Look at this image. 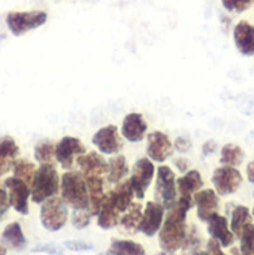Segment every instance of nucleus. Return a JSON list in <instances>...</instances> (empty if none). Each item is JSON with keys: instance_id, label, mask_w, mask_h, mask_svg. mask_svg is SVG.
I'll return each instance as SVG.
<instances>
[{"instance_id": "f257e3e1", "label": "nucleus", "mask_w": 254, "mask_h": 255, "mask_svg": "<svg viewBox=\"0 0 254 255\" xmlns=\"http://www.w3.org/2000/svg\"><path fill=\"white\" fill-rule=\"evenodd\" d=\"M192 208L193 200L180 197L177 199L175 205L168 209L169 212L159 230V245L163 251L174 254L178 250H181L187 233L186 217Z\"/></svg>"}, {"instance_id": "f03ea898", "label": "nucleus", "mask_w": 254, "mask_h": 255, "mask_svg": "<svg viewBox=\"0 0 254 255\" xmlns=\"http://www.w3.org/2000/svg\"><path fill=\"white\" fill-rule=\"evenodd\" d=\"M61 199L72 209H88L87 184L81 172L67 170L60 179Z\"/></svg>"}, {"instance_id": "7ed1b4c3", "label": "nucleus", "mask_w": 254, "mask_h": 255, "mask_svg": "<svg viewBox=\"0 0 254 255\" xmlns=\"http://www.w3.org/2000/svg\"><path fill=\"white\" fill-rule=\"evenodd\" d=\"M60 190V176L54 164H40L30 185V197L34 203H42L54 197Z\"/></svg>"}, {"instance_id": "20e7f679", "label": "nucleus", "mask_w": 254, "mask_h": 255, "mask_svg": "<svg viewBox=\"0 0 254 255\" xmlns=\"http://www.w3.org/2000/svg\"><path fill=\"white\" fill-rule=\"evenodd\" d=\"M6 27L13 36H22L48 21L45 10H13L6 15Z\"/></svg>"}, {"instance_id": "39448f33", "label": "nucleus", "mask_w": 254, "mask_h": 255, "mask_svg": "<svg viewBox=\"0 0 254 255\" xmlns=\"http://www.w3.org/2000/svg\"><path fill=\"white\" fill-rule=\"evenodd\" d=\"M69 211L67 205L61 197H49L42 202L40 206V223L48 232H58L67 223Z\"/></svg>"}, {"instance_id": "423d86ee", "label": "nucleus", "mask_w": 254, "mask_h": 255, "mask_svg": "<svg viewBox=\"0 0 254 255\" xmlns=\"http://www.w3.org/2000/svg\"><path fill=\"white\" fill-rule=\"evenodd\" d=\"M178 191H177V178L174 170L169 166L157 167V179L154 188L156 202L160 203L165 209H169L175 205Z\"/></svg>"}, {"instance_id": "0eeeda50", "label": "nucleus", "mask_w": 254, "mask_h": 255, "mask_svg": "<svg viewBox=\"0 0 254 255\" xmlns=\"http://www.w3.org/2000/svg\"><path fill=\"white\" fill-rule=\"evenodd\" d=\"M85 152L84 143L73 136H64L55 143V161L64 170H70L73 164H76V160Z\"/></svg>"}, {"instance_id": "6e6552de", "label": "nucleus", "mask_w": 254, "mask_h": 255, "mask_svg": "<svg viewBox=\"0 0 254 255\" xmlns=\"http://www.w3.org/2000/svg\"><path fill=\"white\" fill-rule=\"evenodd\" d=\"M213 185L214 191L219 196H231L240 190L243 185V175L238 167L231 166H220L213 173Z\"/></svg>"}, {"instance_id": "1a4fd4ad", "label": "nucleus", "mask_w": 254, "mask_h": 255, "mask_svg": "<svg viewBox=\"0 0 254 255\" xmlns=\"http://www.w3.org/2000/svg\"><path fill=\"white\" fill-rule=\"evenodd\" d=\"M154 175H156V167H154V163L148 157L147 158L145 157L139 158L133 164L129 182L132 185V190H133L135 196L139 200H142L145 197V191L148 190Z\"/></svg>"}, {"instance_id": "9d476101", "label": "nucleus", "mask_w": 254, "mask_h": 255, "mask_svg": "<svg viewBox=\"0 0 254 255\" xmlns=\"http://www.w3.org/2000/svg\"><path fill=\"white\" fill-rule=\"evenodd\" d=\"M91 142L97 148V151L100 154H105V155H117L121 152V149L124 146L120 130L114 124L99 128L93 134Z\"/></svg>"}, {"instance_id": "9b49d317", "label": "nucleus", "mask_w": 254, "mask_h": 255, "mask_svg": "<svg viewBox=\"0 0 254 255\" xmlns=\"http://www.w3.org/2000/svg\"><path fill=\"white\" fill-rule=\"evenodd\" d=\"M4 188L7 193L9 206L13 208L18 214L27 215L28 214L30 187L24 181H21L15 176H10L4 181Z\"/></svg>"}, {"instance_id": "f8f14e48", "label": "nucleus", "mask_w": 254, "mask_h": 255, "mask_svg": "<svg viewBox=\"0 0 254 255\" xmlns=\"http://www.w3.org/2000/svg\"><path fill=\"white\" fill-rule=\"evenodd\" d=\"M147 137V157L151 161L163 163L174 154V143L163 131H151Z\"/></svg>"}, {"instance_id": "ddd939ff", "label": "nucleus", "mask_w": 254, "mask_h": 255, "mask_svg": "<svg viewBox=\"0 0 254 255\" xmlns=\"http://www.w3.org/2000/svg\"><path fill=\"white\" fill-rule=\"evenodd\" d=\"M163 218H165V208L157 202H148L145 205V209L142 211V218L138 230L142 235L153 238L160 230L163 224Z\"/></svg>"}, {"instance_id": "4468645a", "label": "nucleus", "mask_w": 254, "mask_h": 255, "mask_svg": "<svg viewBox=\"0 0 254 255\" xmlns=\"http://www.w3.org/2000/svg\"><path fill=\"white\" fill-rule=\"evenodd\" d=\"M148 131L147 120L139 112H130L121 123V136L130 143H139L145 139Z\"/></svg>"}, {"instance_id": "2eb2a0df", "label": "nucleus", "mask_w": 254, "mask_h": 255, "mask_svg": "<svg viewBox=\"0 0 254 255\" xmlns=\"http://www.w3.org/2000/svg\"><path fill=\"white\" fill-rule=\"evenodd\" d=\"M207 226H208V233H210L211 239H216L222 245V248L232 247L235 236L231 232L229 221L226 217H223L217 212L207 220Z\"/></svg>"}, {"instance_id": "dca6fc26", "label": "nucleus", "mask_w": 254, "mask_h": 255, "mask_svg": "<svg viewBox=\"0 0 254 255\" xmlns=\"http://www.w3.org/2000/svg\"><path fill=\"white\" fill-rule=\"evenodd\" d=\"M76 164L84 178H88V176H105L106 178L108 161L103 158V155L100 152H96V151L85 152L76 160Z\"/></svg>"}, {"instance_id": "f3484780", "label": "nucleus", "mask_w": 254, "mask_h": 255, "mask_svg": "<svg viewBox=\"0 0 254 255\" xmlns=\"http://www.w3.org/2000/svg\"><path fill=\"white\" fill-rule=\"evenodd\" d=\"M234 43L237 49L246 55H254V25L247 19H241L234 27Z\"/></svg>"}, {"instance_id": "a211bd4d", "label": "nucleus", "mask_w": 254, "mask_h": 255, "mask_svg": "<svg viewBox=\"0 0 254 255\" xmlns=\"http://www.w3.org/2000/svg\"><path fill=\"white\" fill-rule=\"evenodd\" d=\"M193 205H196L198 218L202 223H207L211 215L219 212V194L211 188L199 190L193 196Z\"/></svg>"}, {"instance_id": "6ab92c4d", "label": "nucleus", "mask_w": 254, "mask_h": 255, "mask_svg": "<svg viewBox=\"0 0 254 255\" xmlns=\"http://www.w3.org/2000/svg\"><path fill=\"white\" fill-rule=\"evenodd\" d=\"M19 158V146L12 136L0 137V178L12 170L13 163Z\"/></svg>"}, {"instance_id": "aec40b11", "label": "nucleus", "mask_w": 254, "mask_h": 255, "mask_svg": "<svg viewBox=\"0 0 254 255\" xmlns=\"http://www.w3.org/2000/svg\"><path fill=\"white\" fill-rule=\"evenodd\" d=\"M202 187H204L202 175L199 173V170H195V169L187 170L181 178L177 179V191L180 197L187 199V200H193L195 193L202 190Z\"/></svg>"}, {"instance_id": "412c9836", "label": "nucleus", "mask_w": 254, "mask_h": 255, "mask_svg": "<svg viewBox=\"0 0 254 255\" xmlns=\"http://www.w3.org/2000/svg\"><path fill=\"white\" fill-rule=\"evenodd\" d=\"M133 190L129 181H121L117 184V187L108 193V197L111 199V202L114 203V206L123 214L132 203H133Z\"/></svg>"}, {"instance_id": "4be33fe9", "label": "nucleus", "mask_w": 254, "mask_h": 255, "mask_svg": "<svg viewBox=\"0 0 254 255\" xmlns=\"http://www.w3.org/2000/svg\"><path fill=\"white\" fill-rule=\"evenodd\" d=\"M120 215L121 212L114 206V203L111 202V199L105 197L99 212H97V224L100 229L103 230H109V229H114L120 224Z\"/></svg>"}, {"instance_id": "5701e85b", "label": "nucleus", "mask_w": 254, "mask_h": 255, "mask_svg": "<svg viewBox=\"0 0 254 255\" xmlns=\"http://www.w3.org/2000/svg\"><path fill=\"white\" fill-rule=\"evenodd\" d=\"M1 242L4 247H9L13 251H22L27 247V241L19 223H10L4 227L1 233Z\"/></svg>"}, {"instance_id": "b1692460", "label": "nucleus", "mask_w": 254, "mask_h": 255, "mask_svg": "<svg viewBox=\"0 0 254 255\" xmlns=\"http://www.w3.org/2000/svg\"><path fill=\"white\" fill-rule=\"evenodd\" d=\"M129 175V164L124 155H114L108 161V170H106V182L109 184H118L124 181V178Z\"/></svg>"}, {"instance_id": "393cba45", "label": "nucleus", "mask_w": 254, "mask_h": 255, "mask_svg": "<svg viewBox=\"0 0 254 255\" xmlns=\"http://www.w3.org/2000/svg\"><path fill=\"white\" fill-rule=\"evenodd\" d=\"M244 161V151L238 143H226L222 146L220 163L223 166L240 167Z\"/></svg>"}, {"instance_id": "a878e982", "label": "nucleus", "mask_w": 254, "mask_h": 255, "mask_svg": "<svg viewBox=\"0 0 254 255\" xmlns=\"http://www.w3.org/2000/svg\"><path fill=\"white\" fill-rule=\"evenodd\" d=\"M142 218V205L139 203H132L121 215H120V224L127 230V232H138L139 223Z\"/></svg>"}, {"instance_id": "bb28decb", "label": "nucleus", "mask_w": 254, "mask_h": 255, "mask_svg": "<svg viewBox=\"0 0 254 255\" xmlns=\"http://www.w3.org/2000/svg\"><path fill=\"white\" fill-rule=\"evenodd\" d=\"M252 220H253V215H252V212H250V209L247 206H243V205L237 206L234 209V212H232V220H231V224H229L231 232L234 233V236L240 238L243 229L249 223H252Z\"/></svg>"}, {"instance_id": "cd10ccee", "label": "nucleus", "mask_w": 254, "mask_h": 255, "mask_svg": "<svg viewBox=\"0 0 254 255\" xmlns=\"http://www.w3.org/2000/svg\"><path fill=\"white\" fill-rule=\"evenodd\" d=\"M34 160L39 164H54L55 161V143L52 140H40L34 146Z\"/></svg>"}, {"instance_id": "c85d7f7f", "label": "nucleus", "mask_w": 254, "mask_h": 255, "mask_svg": "<svg viewBox=\"0 0 254 255\" xmlns=\"http://www.w3.org/2000/svg\"><path fill=\"white\" fill-rule=\"evenodd\" d=\"M108 253L109 255H145V250L132 241H112Z\"/></svg>"}, {"instance_id": "c756f323", "label": "nucleus", "mask_w": 254, "mask_h": 255, "mask_svg": "<svg viewBox=\"0 0 254 255\" xmlns=\"http://www.w3.org/2000/svg\"><path fill=\"white\" fill-rule=\"evenodd\" d=\"M13 176L24 181L28 187L31 185V181H33V176H34V172H36V166L25 160V158H18L15 163H13Z\"/></svg>"}, {"instance_id": "7c9ffc66", "label": "nucleus", "mask_w": 254, "mask_h": 255, "mask_svg": "<svg viewBox=\"0 0 254 255\" xmlns=\"http://www.w3.org/2000/svg\"><path fill=\"white\" fill-rule=\"evenodd\" d=\"M240 253L241 255H254V224L249 223L240 235Z\"/></svg>"}, {"instance_id": "2f4dec72", "label": "nucleus", "mask_w": 254, "mask_h": 255, "mask_svg": "<svg viewBox=\"0 0 254 255\" xmlns=\"http://www.w3.org/2000/svg\"><path fill=\"white\" fill-rule=\"evenodd\" d=\"M199 247H201V235L198 233L196 227L192 226L190 230H187L186 233V239H184V244H183V250L187 253H192V255L195 254L196 251H199Z\"/></svg>"}, {"instance_id": "473e14b6", "label": "nucleus", "mask_w": 254, "mask_h": 255, "mask_svg": "<svg viewBox=\"0 0 254 255\" xmlns=\"http://www.w3.org/2000/svg\"><path fill=\"white\" fill-rule=\"evenodd\" d=\"M93 214L90 209H73L72 214V226L78 230H82L90 226Z\"/></svg>"}, {"instance_id": "72a5a7b5", "label": "nucleus", "mask_w": 254, "mask_h": 255, "mask_svg": "<svg viewBox=\"0 0 254 255\" xmlns=\"http://www.w3.org/2000/svg\"><path fill=\"white\" fill-rule=\"evenodd\" d=\"M254 3V0H222L223 7L231 12V13H241L246 12L252 4Z\"/></svg>"}, {"instance_id": "f704fd0d", "label": "nucleus", "mask_w": 254, "mask_h": 255, "mask_svg": "<svg viewBox=\"0 0 254 255\" xmlns=\"http://www.w3.org/2000/svg\"><path fill=\"white\" fill-rule=\"evenodd\" d=\"M64 247L70 251H75V253H82V251H91L94 250V247L88 242H84V241H67L64 242Z\"/></svg>"}, {"instance_id": "c9c22d12", "label": "nucleus", "mask_w": 254, "mask_h": 255, "mask_svg": "<svg viewBox=\"0 0 254 255\" xmlns=\"http://www.w3.org/2000/svg\"><path fill=\"white\" fill-rule=\"evenodd\" d=\"M172 143H174V149H175V151H178V152H181V154H184V152L190 151V148H192V142H190V139H189V137H186V136H180V137H177V139H175V142H172Z\"/></svg>"}, {"instance_id": "e433bc0d", "label": "nucleus", "mask_w": 254, "mask_h": 255, "mask_svg": "<svg viewBox=\"0 0 254 255\" xmlns=\"http://www.w3.org/2000/svg\"><path fill=\"white\" fill-rule=\"evenodd\" d=\"M33 253H45V254H51V255H61L63 251L61 248L52 245V244H43V245H39L36 248H33Z\"/></svg>"}, {"instance_id": "4c0bfd02", "label": "nucleus", "mask_w": 254, "mask_h": 255, "mask_svg": "<svg viewBox=\"0 0 254 255\" xmlns=\"http://www.w3.org/2000/svg\"><path fill=\"white\" fill-rule=\"evenodd\" d=\"M9 200H7V193H6V188H3L0 185V221L4 218L7 209H9Z\"/></svg>"}, {"instance_id": "58836bf2", "label": "nucleus", "mask_w": 254, "mask_h": 255, "mask_svg": "<svg viewBox=\"0 0 254 255\" xmlns=\"http://www.w3.org/2000/svg\"><path fill=\"white\" fill-rule=\"evenodd\" d=\"M208 255H226L222 251V245L216 241V239H210L208 244H207V251Z\"/></svg>"}, {"instance_id": "ea45409f", "label": "nucleus", "mask_w": 254, "mask_h": 255, "mask_svg": "<svg viewBox=\"0 0 254 255\" xmlns=\"http://www.w3.org/2000/svg\"><path fill=\"white\" fill-rule=\"evenodd\" d=\"M174 164H175V167H177L180 172H183V173H186V172L189 170V167H190L189 160H187V158H184V157H178V158H175V160H174Z\"/></svg>"}, {"instance_id": "a19ab883", "label": "nucleus", "mask_w": 254, "mask_h": 255, "mask_svg": "<svg viewBox=\"0 0 254 255\" xmlns=\"http://www.w3.org/2000/svg\"><path fill=\"white\" fill-rule=\"evenodd\" d=\"M217 151V142L216 140H207L202 146V152L205 155H210V154H214Z\"/></svg>"}, {"instance_id": "79ce46f5", "label": "nucleus", "mask_w": 254, "mask_h": 255, "mask_svg": "<svg viewBox=\"0 0 254 255\" xmlns=\"http://www.w3.org/2000/svg\"><path fill=\"white\" fill-rule=\"evenodd\" d=\"M247 179L249 182L254 184V161H250L247 166Z\"/></svg>"}, {"instance_id": "37998d69", "label": "nucleus", "mask_w": 254, "mask_h": 255, "mask_svg": "<svg viewBox=\"0 0 254 255\" xmlns=\"http://www.w3.org/2000/svg\"><path fill=\"white\" fill-rule=\"evenodd\" d=\"M0 255H6V247L0 242Z\"/></svg>"}, {"instance_id": "c03bdc74", "label": "nucleus", "mask_w": 254, "mask_h": 255, "mask_svg": "<svg viewBox=\"0 0 254 255\" xmlns=\"http://www.w3.org/2000/svg\"><path fill=\"white\" fill-rule=\"evenodd\" d=\"M232 255H241V253L238 248H232Z\"/></svg>"}, {"instance_id": "a18cd8bd", "label": "nucleus", "mask_w": 254, "mask_h": 255, "mask_svg": "<svg viewBox=\"0 0 254 255\" xmlns=\"http://www.w3.org/2000/svg\"><path fill=\"white\" fill-rule=\"evenodd\" d=\"M193 255H208V254H207L205 251H196Z\"/></svg>"}, {"instance_id": "49530a36", "label": "nucleus", "mask_w": 254, "mask_h": 255, "mask_svg": "<svg viewBox=\"0 0 254 255\" xmlns=\"http://www.w3.org/2000/svg\"><path fill=\"white\" fill-rule=\"evenodd\" d=\"M157 255H174L172 253H166V251H163V253H159Z\"/></svg>"}, {"instance_id": "de8ad7c7", "label": "nucleus", "mask_w": 254, "mask_h": 255, "mask_svg": "<svg viewBox=\"0 0 254 255\" xmlns=\"http://www.w3.org/2000/svg\"><path fill=\"white\" fill-rule=\"evenodd\" d=\"M97 255H109V253L106 251V253H102V254H97Z\"/></svg>"}, {"instance_id": "09e8293b", "label": "nucleus", "mask_w": 254, "mask_h": 255, "mask_svg": "<svg viewBox=\"0 0 254 255\" xmlns=\"http://www.w3.org/2000/svg\"><path fill=\"white\" fill-rule=\"evenodd\" d=\"M253 218H254V206H253Z\"/></svg>"}, {"instance_id": "8fccbe9b", "label": "nucleus", "mask_w": 254, "mask_h": 255, "mask_svg": "<svg viewBox=\"0 0 254 255\" xmlns=\"http://www.w3.org/2000/svg\"><path fill=\"white\" fill-rule=\"evenodd\" d=\"M253 4H254V3H253Z\"/></svg>"}]
</instances>
